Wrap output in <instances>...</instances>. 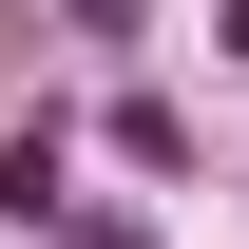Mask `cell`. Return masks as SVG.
Instances as JSON below:
<instances>
[{
    "label": "cell",
    "instance_id": "cell-2",
    "mask_svg": "<svg viewBox=\"0 0 249 249\" xmlns=\"http://www.w3.org/2000/svg\"><path fill=\"white\" fill-rule=\"evenodd\" d=\"M77 249H115V230H77Z\"/></svg>",
    "mask_w": 249,
    "mask_h": 249
},
{
    "label": "cell",
    "instance_id": "cell-1",
    "mask_svg": "<svg viewBox=\"0 0 249 249\" xmlns=\"http://www.w3.org/2000/svg\"><path fill=\"white\" fill-rule=\"evenodd\" d=\"M77 19H134V0H77Z\"/></svg>",
    "mask_w": 249,
    "mask_h": 249
}]
</instances>
